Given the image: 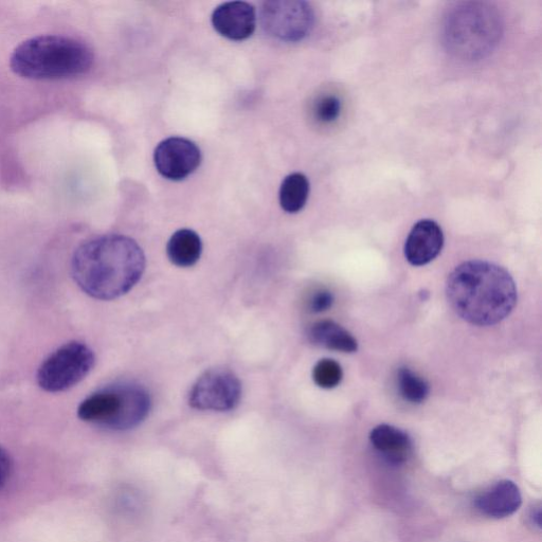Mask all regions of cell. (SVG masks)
<instances>
[{"instance_id": "6", "label": "cell", "mask_w": 542, "mask_h": 542, "mask_svg": "<svg viewBox=\"0 0 542 542\" xmlns=\"http://www.w3.org/2000/svg\"><path fill=\"white\" fill-rule=\"evenodd\" d=\"M95 361V353L85 343L71 341L43 361L36 379L46 392H64L82 382L93 370Z\"/></svg>"}, {"instance_id": "12", "label": "cell", "mask_w": 542, "mask_h": 542, "mask_svg": "<svg viewBox=\"0 0 542 542\" xmlns=\"http://www.w3.org/2000/svg\"><path fill=\"white\" fill-rule=\"evenodd\" d=\"M521 504L520 489L511 480L497 482L475 500L476 508L482 515L495 519L514 515L520 509Z\"/></svg>"}, {"instance_id": "3", "label": "cell", "mask_w": 542, "mask_h": 542, "mask_svg": "<svg viewBox=\"0 0 542 542\" xmlns=\"http://www.w3.org/2000/svg\"><path fill=\"white\" fill-rule=\"evenodd\" d=\"M94 61L92 48L79 40L64 35H41L14 49L10 67L24 79L57 81L86 75Z\"/></svg>"}, {"instance_id": "11", "label": "cell", "mask_w": 542, "mask_h": 542, "mask_svg": "<svg viewBox=\"0 0 542 542\" xmlns=\"http://www.w3.org/2000/svg\"><path fill=\"white\" fill-rule=\"evenodd\" d=\"M444 246V234L438 223L422 220L411 229L405 244V257L413 266H424L435 260Z\"/></svg>"}, {"instance_id": "2", "label": "cell", "mask_w": 542, "mask_h": 542, "mask_svg": "<svg viewBox=\"0 0 542 542\" xmlns=\"http://www.w3.org/2000/svg\"><path fill=\"white\" fill-rule=\"evenodd\" d=\"M446 295L453 310L478 327L501 322L517 303V288L509 271L486 261L459 265L449 275Z\"/></svg>"}, {"instance_id": "17", "label": "cell", "mask_w": 542, "mask_h": 542, "mask_svg": "<svg viewBox=\"0 0 542 542\" xmlns=\"http://www.w3.org/2000/svg\"><path fill=\"white\" fill-rule=\"evenodd\" d=\"M397 384L403 399L411 404H422L429 395V385L421 376L408 368H402L397 375Z\"/></svg>"}, {"instance_id": "7", "label": "cell", "mask_w": 542, "mask_h": 542, "mask_svg": "<svg viewBox=\"0 0 542 542\" xmlns=\"http://www.w3.org/2000/svg\"><path fill=\"white\" fill-rule=\"evenodd\" d=\"M260 23L271 38L296 43L312 32L315 11L309 3L300 0H271L261 6Z\"/></svg>"}, {"instance_id": "16", "label": "cell", "mask_w": 542, "mask_h": 542, "mask_svg": "<svg viewBox=\"0 0 542 542\" xmlns=\"http://www.w3.org/2000/svg\"><path fill=\"white\" fill-rule=\"evenodd\" d=\"M310 195L309 179L302 173L284 178L280 188V205L287 213H298L306 205Z\"/></svg>"}, {"instance_id": "21", "label": "cell", "mask_w": 542, "mask_h": 542, "mask_svg": "<svg viewBox=\"0 0 542 542\" xmlns=\"http://www.w3.org/2000/svg\"><path fill=\"white\" fill-rule=\"evenodd\" d=\"M12 469V462L7 451L0 447V490L6 485Z\"/></svg>"}, {"instance_id": "4", "label": "cell", "mask_w": 542, "mask_h": 542, "mask_svg": "<svg viewBox=\"0 0 542 542\" xmlns=\"http://www.w3.org/2000/svg\"><path fill=\"white\" fill-rule=\"evenodd\" d=\"M502 30V18L491 4L461 3L445 17L444 44L454 57L478 61L498 46Z\"/></svg>"}, {"instance_id": "1", "label": "cell", "mask_w": 542, "mask_h": 542, "mask_svg": "<svg viewBox=\"0 0 542 542\" xmlns=\"http://www.w3.org/2000/svg\"><path fill=\"white\" fill-rule=\"evenodd\" d=\"M146 257L128 237L108 234L83 243L71 261V273L82 291L98 300H114L141 279Z\"/></svg>"}, {"instance_id": "15", "label": "cell", "mask_w": 542, "mask_h": 542, "mask_svg": "<svg viewBox=\"0 0 542 542\" xmlns=\"http://www.w3.org/2000/svg\"><path fill=\"white\" fill-rule=\"evenodd\" d=\"M203 243L198 234L190 229H180L171 237L167 254L178 267H191L201 259Z\"/></svg>"}, {"instance_id": "8", "label": "cell", "mask_w": 542, "mask_h": 542, "mask_svg": "<svg viewBox=\"0 0 542 542\" xmlns=\"http://www.w3.org/2000/svg\"><path fill=\"white\" fill-rule=\"evenodd\" d=\"M241 397L239 377L228 369L216 368L197 379L189 394V404L197 410L225 412L236 409Z\"/></svg>"}, {"instance_id": "19", "label": "cell", "mask_w": 542, "mask_h": 542, "mask_svg": "<svg viewBox=\"0 0 542 542\" xmlns=\"http://www.w3.org/2000/svg\"><path fill=\"white\" fill-rule=\"evenodd\" d=\"M342 103L335 95H323L314 103L313 114L316 121L322 124L335 122L341 114Z\"/></svg>"}, {"instance_id": "10", "label": "cell", "mask_w": 542, "mask_h": 542, "mask_svg": "<svg viewBox=\"0 0 542 542\" xmlns=\"http://www.w3.org/2000/svg\"><path fill=\"white\" fill-rule=\"evenodd\" d=\"M211 21L214 29L225 38L244 41L256 30V9L245 2L225 3L214 10Z\"/></svg>"}, {"instance_id": "14", "label": "cell", "mask_w": 542, "mask_h": 542, "mask_svg": "<svg viewBox=\"0 0 542 542\" xmlns=\"http://www.w3.org/2000/svg\"><path fill=\"white\" fill-rule=\"evenodd\" d=\"M309 338L314 345L336 352L354 353L358 349L353 335L331 320L314 323L310 328Z\"/></svg>"}, {"instance_id": "20", "label": "cell", "mask_w": 542, "mask_h": 542, "mask_svg": "<svg viewBox=\"0 0 542 542\" xmlns=\"http://www.w3.org/2000/svg\"><path fill=\"white\" fill-rule=\"evenodd\" d=\"M334 303V296L329 291L321 289L316 292L310 300V310L313 313H322L331 309Z\"/></svg>"}, {"instance_id": "5", "label": "cell", "mask_w": 542, "mask_h": 542, "mask_svg": "<svg viewBox=\"0 0 542 542\" xmlns=\"http://www.w3.org/2000/svg\"><path fill=\"white\" fill-rule=\"evenodd\" d=\"M150 409L151 399L146 389L121 383L89 395L79 406L78 417L90 424L124 431L146 420Z\"/></svg>"}, {"instance_id": "18", "label": "cell", "mask_w": 542, "mask_h": 542, "mask_svg": "<svg viewBox=\"0 0 542 542\" xmlns=\"http://www.w3.org/2000/svg\"><path fill=\"white\" fill-rule=\"evenodd\" d=\"M342 369L333 359H322L315 366L313 378L316 385L323 389H333L342 381Z\"/></svg>"}, {"instance_id": "13", "label": "cell", "mask_w": 542, "mask_h": 542, "mask_svg": "<svg viewBox=\"0 0 542 542\" xmlns=\"http://www.w3.org/2000/svg\"><path fill=\"white\" fill-rule=\"evenodd\" d=\"M373 448L387 462L400 465L412 455L413 444L407 433L390 425H379L370 433Z\"/></svg>"}, {"instance_id": "9", "label": "cell", "mask_w": 542, "mask_h": 542, "mask_svg": "<svg viewBox=\"0 0 542 542\" xmlns=\"http://www.w3.org/2000/svg\"><path fill=\"white\" fill-rule=\"evenodd\" d=\"M154 161L161 176L178 182L187 178L201 166L202 153L193 141L182 137H171L158 144Z\"/></svg>"}]
</instances>
